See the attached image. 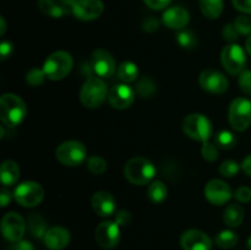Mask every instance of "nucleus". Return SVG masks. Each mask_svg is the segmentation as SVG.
<instances>
[{"instance_id": "4c0bfd02", "label": "nucleus", "mask_w": 251, "mask_h": 250, "mask_svg": "<svg viewBox=\"0 0 251 250\" xmlns=\"http://www.w3.org/2000/svg\"><path fill=\"white\" fill-rule=\"evenodd\" d=\"M239 32H238V29L235 28L234 24H228L226 25L225 28H223V38L226 39V41L228 42H234L235 39L239 38Z\"/></svg>"}, {"instance_id": "7c9ffc66", "label": "nucleus", "mask_w": 251, "mask_h": 250, "mask_svg": "<svg viewBox=\"0 0 251 250\" xmlns=\"http://www.w3.org/2000/svg\"><path fill=\"white\" fill-rule=\"evenodd\" d=\"M87 168L92 174L100 175L107 171V162L100 156H91L87 159Z\"/></svg>"}, {"instance_id": "f704fd0d", "label": "nucleus", "mask_w": 251, "mask_h": 250, "mask_svg": "<svg viewBox=\"0 0 251 250\" xmlns=\"http://www.w3.org/2000/svg\"><path fill=\"white\" fill-rule=\"evenodd\" d=\"M44 77H46V74H44L43 69H32L27 74L26 81L32 87H38L43 83Z\"/></svg>"}, {"instance_id": "37998d69", "label": "nucleus", "mask_w": 251, "mask_h": 250, "mask_svg": "<svg viewBox=\"0 0 251 250\" xmlns=\"http://www.w3.org/2000/svg\"><path fill=\"white\" fill-rule=\"evenodd\" d=\"M12 43L10 41H2L1 44H0V58L1 60H5L6 58H9L12 53Z\"/></svg>"}, {"instance_id": "20e7f679", "label": "nucleus", "mask_w": 251, "mask_h": 250, "mask_svg": "<svg viewBox=\"0 0 251 250\" xmlns=\"http://www.w3.org/2000/svg\"><path fill=\"white\" fill-rule=\"evenodd\" d=\"M108 91L107 83L103 81V78L98 76H92L88 77L83 83L80 92L81 103L86 108H98L108 100Z\"/></svg>"}, {"instance_id": "09e8293b", "label": "nucleus", "mask_w": 251, "mask_h": 250, "mask_svg": "<svg viewBox=\"0 0 251 250\" xmlns=\"http://www.w3.org/2000/svg\"><path fill=\"white\" fill-rule=\"evenodd\" d=\"M0 25H1V28H0V34L1 36H4L5 31H6V22H5V19L4 17H0Z\"/></svg>"}, {"instance_id": "f257e3e1", "label": "nucleus", "mask_w": 251, "mask_h": 250, "mask_svg": "<svg viewBox=\"0 0 251 250\" xmlns=\"http://www.w3.org/2000/svg\"><path fill=\"white\" fill-rule=\"evenodd\" d=\"M27 115L24 100L15 93H4L0 98V119L6 126H17Z\"/></svg>"}, {"instance_id": "393cba45", "label": "nucleus", "mask_w": 251, "mask_h": 250, "mask_svg": "<svg viewBox=\"0 0 251 250\" xmlns=\"http://www.w3.org/2000/svg\"><path fill=\"white\" fill-rule=\"evenodd\" d=\"M147 196H149L150 201H152L153 203H162L163 201H166L167 196H168V189L163 181L154 180L149 185Z\"/></svg>"}, {"instance_id": "a211bd4d", "label": "nucleus", "mask_w": 251, "mask_h": 250, "mask_svg": "<svg viewBox=\"0 0 251 250\" xmlns=\"http://www.w3.org/2000/svg\"><path fill=\"white\" fill-rule=\"evenodd\" d=\"M76 0H38V7L43 14L59 19L70 14Z\"/></svg>"}, {"instance_id": "de8ad7c7", "label": "nucleus", "mask_w": 251, "mask_h": 250, "mask_svg": "<svg viewBox=\"0 0 251 250\" xmlns=\"http://www.w3.org/2000/svg\"><path fill=\"white\" fill-rule=\"evenodd\" d=\"M242 168L243 171L245 172V174H248V175L251 176V154H249V156L243 161Z\"/></svg>"}, {"instance_id": "a18cd8bd", "label": "nucleus", "mask_w": 251, "mask_h": 250, "mask_svg": "<svg viewBox=\"0 0 251 250\" xmlns=\"http://www.w3.org/2000/svg\"><path fill=\"white\" fill-rule=\"evenodd\" d=\"M12 250H36V249H34L33 245H32L29 242H27V240H20V242L15 243Z\"/></svg>"}, {"instance_id": "473e14b6", "label": "nucleus", "mask_w": 251, "mask_h": 250, "mask_svg": "<svg viewBox=\"0 0 251 250\" xmlns=\"http://www.w3.org/2000/svg\"><path fill=\"white\" fill-rule=\"evenodd\" d=\"M240 171V166L238 162L233 161V159H228L225 161L220 166V173L221 175L226 176V178H232V176L237 175Z\"/></svg>"}, {"instance_id": "c9c22d12", "label": "nucleus", "mask_w": 251, "mask_h": 250, "mask_svg": "<svg viewBox=\"0 0 251 250\" xmlns=\"http://www.w3.org/2000/svg\"><path fill=\"white\" fill-rule=\"evenodd\" d=\"M235 26V28L238 29V32H239V34H245V36H248V34H251V19L250 17L245 16V15H240V16H238L237 19H235V21L233 22Z\"/></svg>"}, {"instance_id": "ea45409f", "label": "nucleus", "mask_w": 251, "mask_h": 250, "mask_svg": "<svg viewBox=\"0 0 251 250\" xmlns=\"http://www.w3.org/2000/svg\"><path fill=\"white\" fill-rule=\"evenodd\" d=\"M119 225H126L131 222V215H130L129 211L126 210H120L118 211L117 215H115V221Z\"/></svg>"}, {"instance_id": "c85d7f7f", "label": "nucleus", "mask_w": 251, "mask_h": 250, "mask_svg": "<svg viewBox=\"0 0 251 250\" xmlns=\"http://www.w3.org/2000/svg\"><path fill=\"white\" fill-rule=\"evenodd\" d=\"M215 142L217 147L222 150H232L237 144V137L233 132L228 131V130H221L216 134Z\"/></svg>"}, {"instance_id": "cd10ccee", "label": "nucleus", "mask_w": 251, "mask_h": 250, "mask_svg": "<svg viewBox=\"0 0 251 250\" xmlns=\"http://www.w3.org/2000/svg\"><path fill=\"white\" fill-rule=\"evenodd\" d=\"M28 229L31 234L36 238H44L47 233L46 221L37 213H32L28 217Z\"/></svg>"}, {"instance_id": "2f4dec72", "label": "nucleus", "mask_w": 251, "mask_h": 250, "mask_svg": "<svg viewBox=\"0 0 251 250\" xmlns=\"http://www.w3.org/2000/svg\"><path fill=\"white\" fill-rule=\"evenodd\" d=\"M136 90L141 97H152L156 93V85L150 77H144L137 82Z\"/></svg>"}, {"instance_id": "49530a36", "label": "nucleus", "mask_w": 251, "mask_h": 250, "mask_svg": "<svg viewBox=\"0 0 251 250\" xmlns=\"http://www.w3.org/2000/svg\"><path fill=\"white\" fill-rule=\"evenodd\" d=\"M11 201V194L7 189L2 188L1 189V193H0V202H1V207H5L7 206Z\"/></svg>"}, {"instance_id": "4be33fe9", "label": "nucleus", "mask_w": 251, "mask_h": 250, "mask_svg": "<svg viewBox=\"0 0 251 250\" xmlns=\"http://www.w3.org/2000/svg\"><path fill=\"white\" fill-rule=\"evenodd\" d=\"M20 167L16 162L14 161H4L1 163V168H0V179L4 186H12L14 184L17 183L20 178Z\"/></svg>"}, {"instance_id": "f3484780", "label": "nucleus", "mask_w": 251, "mask_h": 250, "mask_svg": "<svg viewBox=\"0 0 251 250\" xmlns=\"http://www.w3.org/2000/svg\"><path fill=\"white\" fill-rule=\"evenodd\" d=\"M135 92L126 83H118L109 90L108 102L114 109H126L134 103Z\"/></svg>"}, {"instance_id": "3c124183", "label": "nucleus", "mask_w": 251, "mask_h": 250, "mask_svg": "<svg viewBox=\"0 0 251 250\" xmlns=\"http://www.w3.org/2000/svg\"><path fill=\"white\" fill-rule=\"evenodd\" d=\"M247 245H248V248H249V250H251V237L249 238V239H248Z\"/></svg>"}, {"instance_id": "39448f33", "label": "nucleus", "mask_w": 251, "mask_h": 250, "mask_svg": "<svg viewBox=\"0 0 251 250\" xmlns=\"http://www.w3.org/2000/svg\"><path fill=\"white\" fill-rule=\"evenodd\" d=\"M181 127L186 136L201 142L208 141L213 131L210 119L200 113H193V114L186 115L184 118Z\"/></svg>"}, {"instance_id": "a19ab883", "label": "nucleus", "mask_w": 251, "mask_h": 250, "mask_svg": "<svg viewBox=\"0 0 251 250\" xmlns=\"http://www.w3.org/2000/svg\"><path fill=\"white\" fill-rule=\"evenodd\" d=\"M232 2L238 11L251 15V0H232Z\"/></svg>"}, {"instance_id": "0eeeda50", "label": "nucleus", "mask_w": 251, "mask_h": 250, "mask_svg": "<svg viewBox=\"0 0 251 250\" xmlns=\"http://www.w3.org/2000/svg\"><path fill=\"white\" fill-rule=\"evenodd\" d=\"M228 120L235 131H244L251 125V100L248 98H235L229 105Z\"/></svg>"}, {"instance_id": "6ab92c4d", "label": "nucleus", "mask_w": 251, "mask_h": 250, "mask_svg": "<svg viewBox=\"0 0 251 250\" xmlns=\"http://www.w3.org/2000/svg\"><path fill=\"white\" fill-rule=\"evenodd\" d=\"M71 235L66 228L51 227L44 234L43 242L46 247L50 250H63L70 243Z\"/></svg>"}, {"instance_id": "6e6552de", "label": "nucleus", "mask_w": 251, "mask_h": 250, "mask_svg": "<svg viewBox=\"0 0 251 250\" xmlns=\"http://www.w3.org/2000/svg\"><path fill=\"white\" fill-rule=\"evenodd\" d=\"M14 199L24 207H36L43 201L44 190L41 184L36 181H24L15 189Z\"/></svg>"}, {"instance_id": "9d476101", "label": "nucleus", "mask_w": 251, "mask_h": 250, "mask_svg": "<svg viewBox=\"0 0 251 250\" xmlns=\"http://www.w3.org/2000/svg\"><path fill=\"white\" fill-rule=\"evenodd\" d=\"M91 68L98 77L109 78L117 71V64L109 51L96 49L91 55Z\"/></svg>"}, {"instance_id": "c756f323", "label": "nucleus", "mask_w": 251, "mask_h": 250, "mask_svg": "<svg viewBox=\"0 0 251 250\" xmlns=\"http://www.w3.org/2000/svg\"><path fill=\"white\" fill-rule=\"evenodd\" d=\"M176 42L179 46L184 49H193L195 48L198 44V37L190 29H181L178 34H176Z\"/></svg>"}, {"instance_id": "ddd939ff", "label": "nucleus", "mask_w": 251, "mask_h": 250, "mask_svg": "<svg viewBox=\"0 0 251 250\" xmlns=\"http://www.w3.org/2000/svg\"><path fill=\"white\" fill-rule=\"evenodd\" d=\"M201 88L213 95H222L228 90V80L222 73L212 69L203 70L199 76Z\"/></svg>"}, {"instance_id": "f8f14e48", "label": "nucleus", "mask_w": 251, "mask_h": 250, "mask_svg": "<svg viewBox=\"0 0 251 250\" xmlns=\"http://www.w3.org/2000/svg\"><path fill=\"white\" fill-rule=\"evenodd\" d=\"M95 237L100 247L105 249H112L119 244L120 225L113 221H104L97 225Z\"/></svg>"}, {"instance_id": "58836bf2", "label": "nucleus", "mask_w": 251, "mask_h": 250, "mask_svg": "<svg viewBox=\"0 0 251 250\" xmlns=\"http://www.w3.org/2000/svg\"><path fill=\"white\" fill-rule=\"evenodd\" d=\"M234 196L239 202H249V201H251V189L249 186H240L235 190Z\"/></svg>"}, {"instance_id": "412c9836", "label": "nucleus", "mask_w": 251, "mask_h": 250, "mask_svg": "<svg viewBox=\"0 0 251 250\" xmlns=\"http://www.w3.org/2000/svg\"><path fill=\"white\" fill-rule=\"evenodd\" d=\"M91 203L93 211L100 217H108L115 212V200L108 191L100 190L93 194Z\"/></svg>"}, {"instance_id": "423d86ee", "label": "nucleus", "mask_w": 251, "mask_h": 250, "mask_svg": "<svg viewBox=\"0 0 251 250\" xmlns=\"http://www.w3.org/2000/svg\"><path fill=\"white\" fill-rule=\"evenodd\" d=\"M55 157L61 164L68 167H76L82 164L87 158V150L85 145L76 140H69L58 146Z\"/></svg>"}, {"instance_id": "8fccbe9b", "label": "nucleus", "mask_w": 251, "mask_h": 250, "mask_svg": "<svg viewBox=\"0 0 251 250\" xmlns=\"http://www.w3.org/2000/svg\"><path fill=\"white\" fill-rule=\"evenodd\" d=\"M245 48H247V51L248 53H249V55L251 56V34L249 37H248V39H247V44H245Z\"/></svg>"}, {"instance_id": "bb28decb", "label": "nucleus", "mask_w": 251, "mask_h": 250, "mask_svg": "<svg viewBox=\"0 0 251 250\" xmlns=\"http://www.w3.org/2000/svg\"><path fill=\"white\" fill-rule=\"evenodd\" d=\"M216 245L220 247L221 249H232L238 244V235L235 234L233 230L225 229L221 230L217 235H216Z\"/></svg>"}, {"instance_id": "e433bc0d", "label": "nucleus", "mask_w": 251, "mask_h": 250, "mask_svg": "<svg viewBox=\"0 0 251 250\" xmlns=\"http://www.w3.org/2000/svg\"><path fill=\"white\" fill-rule=\"evenodd\" d=\"M239 87L245 95L251 96V70H244L239 74Z\"/></svg>"}, {"instance_id": "1a4fd4ad", "label": "nucleus", "mask_w": 251, "mask_h": 250, "mask_svg": "<svg viewBox=\"0 0 251 250\" xmlns=\"http://www.w3.org/2000/svg\"><path fill=\"white\" fill-rule=\"evenodd\" d=\"M221 61L223 68L229 73L230 75H238L244 71L245 64H247V56L245 51L239 44L230 43L223 48L221 53Z\"/></svg>"}, {"instance_id": "5701e85b", "label": "nucleus", "mask_w": 251, "mask_h": 250, "mask_svg": "<svg viewBox=\"0 0 251 250\" xmlns=\"http://www.w3.org/2000/svg\"><path fill=\"white\" fill-rule=\"evenodd\" d=\"M244 220V210L238 203H230L226 207L225 213H223V221L226 225L230 228L239 227Z\"/></svg>"}, {"instance_id": "9b49d317", "label": "nucleus", "mask_w": 251, "mask_h": 250, "mask_svg": "<svg viewBox=\"0 0 251 250\" xmlns=\"http://www.w3.org/2000/svg\"><path fill=\"white\" fill-rule=\"evenodd\" d=\"M1 232L6 240L16 243L22 240L26 232V222L17 212H9L1 220Z\"/></svg>"}, {"instance_id": "4468645a", "label": "nucleus", "mask_w": 251, "mask_h": 250, "mask_svg": "<svg viewBox=\"0 0 251 250\" xmlns=\"http://www.w3.org/2000/svg\"><path fill=\"white\" fill-rule=\"evenodd\" d=\"M232 189L221 179L210 180L205 186V198L212 205L222 206L232 199Z\"/></svg>"}, {"instance_id": "72a5a7b5", "label": "nucleus", "mask_w": 251, "mask_h": 250, "mask_svg": "<svg viewBox=\"0 0 251 250\" xmlns=\"http://www.w3.org/2000/svg\"><path fill=\"white\" fill-rule=\"evenodd\" d=\"M201 154H202L203 159H206L207 162H215L218 158L217 145L210 141H205L201 147Z\"/></svg>"}, {"instance_id": "2eb2a0df", "label": "nucleus", "mask_w": 251, "mask_h": 250, "mask_svg": "<svg viewBox=\"0 0 251 250\" xmlns=\"http://www.w3.org/2000/svg\"><path fill=\"white\" fill-rule=\"evenodd\" d=\"M104 11L102 0H76L71 14L81 21H93Z\"/></svg>"}, {"instance_id": "b1692460", "label": "nucleus", "mask_w": 251, "mask_h": 250, "mask_svg": "<svg viewBox=\"0 0 251 250\" xmlns=\"http://www.w3.org/2000/svg\"><path fill=\"white\" fill-rule=\"evenodd\" d=\"M200 10L205 17L210 20H216L223 12V0H199Z\"/></svg>"}, {"instance_id": "dca6fc26", "label": "nucleus", "mask_w": 251, "mask_h": 250, "mask_svg": "<svg viewBox=\"0 0 251 250\" xmlns=\"http://www.w3.org/2000/svg\"><path fill=\"white\" fill-rule=\"evenodd\" d=\"M183 250H212L213 242L210 235L199 229H188L180 238Z\"/></svg>"}, {"instance_id": "aec40b11", "label": "nucleus", "mask_w": 251, "mask_h": 250, "mask_svg": "<svg viewBox=\"0 0 251 250\" xmlns=\"http://www.w3.org/2000/svg\"><path fill=\"white\" fill-rule=\"evenodd\" d=\"M163 24L172 29H183L190 21L188 10L181 6L168 7L162 15Z\"/></svg>"}, {"instance_id": "c03bdc74", "label": "nucleus", "mask_w": 251, "mask_h": 250, "mask_svg": "<svg viewBox=\"0 0 251 250\" xmlns=\"http://www.w3.org/2000/svg\"><path fill=\"white\" fill-rule=\"evenodd\" d=\"M158 27H159V22L158 20L154 19V17H147V19L144 21V24H142V28H144V31L146 32H154L158 29Z\"/></svg>"}, {"instance_id": "a878e982", "label": "nucleus", "mask_w": 251, "mask_h": 250, "mask_svg": "<svg viewBox=\"0 0 251 250\" xmlns=\"http://www.w3.org/2000/svg\"><path fill=\"white\" fill-rule=\"evenodd\" d=\"M118 77L125 83L132 82L139 77V68L132 61H124L117 69Z\"/></svg>"}, {"instance_id": "79ce46f5", "label": "nucleus", "mask_w": 251, "mask_h": 250, "mask_svg": "<svg viewBox=\"0 0 251 250\" xmlns=\"http://www.w3.org/2000/svg\"><path fill=\"white\" fill-rule=\"evenodd\" d=\"M172 0H144L145 4L153 10H163L171 4Z\"/></svg>"}, {"instance_id": "7ed1b4c3", "label": "nucleus", "mask_w": 251, "mask_h": 250, "mask_svg": "<svg viewBox=\"0 0 251 250\" xmlns=\"http://www.w3.org/2000/svg\"><path fill=\"white\" fill-rule=\"evenodd\" d=\"M74 66V59L70 53L58 50L51 53L43 64V71L49 80L59 81L65 78L70 74Z\"/></svg>"}, {"instance_id": "f03ea898", "label": "nucleus", "mask_w": 251, "mask_h": 250, "mask_svg": "<svg viewBox=\"0 0 251 250\" xmlns=\"http://www.w3.org/2000/svg\"><path fill=\"white\" fill-rule=\"evenodd\" d=\"M124 175L131 184L146 185L156 175V168L153 163L145 157H134L125 164Z\"/></svg>"}]
</instances>
